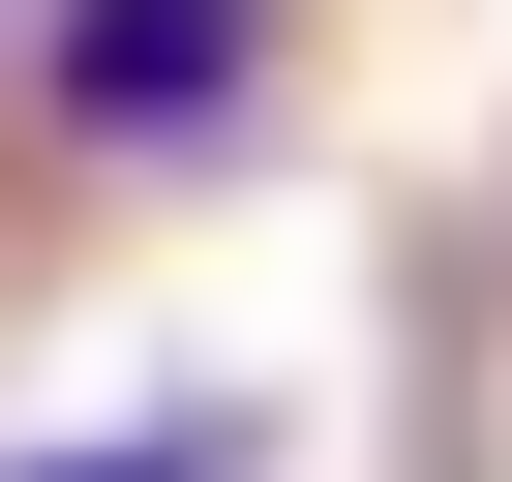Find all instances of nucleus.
Returning <instances> with one entry per match:
<instances>
[{
	"instance_id": "1",
	"label": "nucleus",
	"mask_w": 512,
	"mask_h": 482,
	"mask_svg": "<svg viewBox=\"0 0 512 482\" xmlns=\"http://www.w3.org/2000/svg\"><path fill=\"white\" fill-rule=\"evenodd\" d=\"M241 91H272V0H61V121L91 151H181Z\"/></svg>"
},
{
	"instance_id": "2",
	"label": "nucleus",
	"mask_w": 512,
	"mask_h": 482,
	"mask_svg": "<svg viewBox=\"0 0 512 482\" xmlns=\"http://www.w3.org/2000/svg\"><path fill=\"white\" fill-rule=\"evenodd\" d=\"M0 482H211V422H91V452H0Z\"/></svg>"
}]
</instances>
